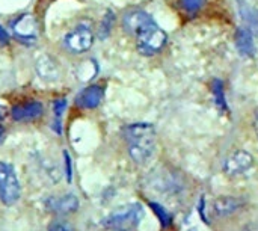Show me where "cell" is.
Masks as SVG:
<instances>
[{"label":"cell","instance_id":"obj_1","mask_svg":"<svg viewBox=\"0 0 258 231\" xmlns=\"http://www.w3.org/2000/svg\"><path fill=\"white\" fill-rule=\"evenodd\" d=\"M122 26L127 33L135 36L136 47L144 56H153L166 45V32L142 9L128 11L122 18Z\"/></svg>","mask_w":258,"mask_h":231},{"label":"cell","instance_id":"obj_2","mask_svg":"<svg viewBox=\"0 0 258 231\" xmlns=\"http://www.w3.org/2000/svg\"><path fill=\"white\" fill-rule=\"evenodd\" d=\"M124 138L127 142L128 156L135 163L145 165L153 159L156 153L157 136L151 124L147 123L130 124L124 129Z\"/></svg>","mask_w":258,"mask_h":231},{"label":"cell","instance_id":"obj_3","mask_svg":"<svg viewBox=\"0 0 258 231\" xmlns=\"http://www.w3.org/2000/svg\"><path fill=\"white\" fill-rule=\"evenodd\" d=\"M144 207L135 203L119 207L110 215H107L101 221V225L110 231H133L139 227L141 221L144 219Z\"/></svg>","mask_w":258,"mask_h":231},{"label":"cell","instance_id":"obj_4","mask_svg":"<svg viewBox=\"0 0 258 231\" xmlns=\"http://www.w3.org/2000/svg\"><path fill=\"white\" fill-rule=\"evenodd\" d=\"M21 197V188L15 169L6 162H0V201L11 207L18 203Z\"/></svg>","mask_w":258,"mask_h":231},{"label":"cell","instance_id":"obj_5","mask_svg":"<svg viewBox=\"0 0 258 231\" xmlns=\"http://www.w3.org/2000/svg\"><path fill=\"white\" fill-rule=\"evenodd\" d=\"M14 36L23 44H35L39 36L38 21L32 14H21L11 21Z\"/></svg>","mask_w":258,"mask_h":231},{"label":"cell","instance_id":"obj_6","mask_svg":"<svg viewBox=\"0 0 258 231\" xmlns=\"http://www.w3.org/2000/svg\"><path fill=\"white\" fill-rule=\"evenodd\" d=\"M254 166V157L246 150H236L228 154L222 162V169L230 177H239L251 171Z\"/></svg>","mask_w":258,"mask_h":231},{"label":"cell","instance_id":"obj_7","mask_svg":"<svg viewBox=\"0 0 258 231\" xmlns=\"http://www.w3.org/2000/svg\"><path fill=\"white\" fill-rule=\"evenodd\" d=\"M94 44V32L89 26H77L65 36V45L71 53H85Z\"/></svg>","mask_w":258,"mask_h":231},{"label":"cell","instance_id":"obj_8","mask_svg":"<svg viewBox=\"0 0 258 231\" xmlns=\"http://www.w3.org/2000/svg\"><path fill=\"white\" fill-rule=\"evenodd\" d=\"M44 206H45V209L48 212H51L54 215H59V216H65V215L77 212L79 200L73 194H65V195H59V197L45 198Z\"/></svg>","mask_w":258,"mask_h":231},{"label":"cell","instance_id":"obj_9","mask_svg":"<svg viewBox=\"0 0 258 231\" xmlns=\"http://www.w3.org/2000/svg\"><path fill=\"white\" fill-rule=\"evenodd\" d=\"M35 70L38 76L45 82H56L59 79V67L48 54H39L35 61Z\"/></svg>","mask_w":258,"mask_h":231},{"label":"cell","instance_id":"obj_10","mask_svg":"<svg viewBox=\"0 0 258 231\" xmlns=\"http://www.w3.org/2000/svg\"><path fill=\"white\" fill-rule=\"evenodd\" d=\"M42 112H44V109L39 101H29L24 104L14 106L11 110V115L15 121L27 123V121H33V120L39 118L42 115Z\"/></svg>","mask_w":258,"mask_h":231},{"label":"cell","instance_id":"obj_11","mask_svg":"<svg viewBox=\"0 0 258 231\" xmlns=\"http://www.w3.org/2000/svg\"><path fill=\"white\" fill-rule=\"evenodd\" d=\"M104 97V91L101 86L98 85H91L88 88H85L76 98L77 104L82 109H95L100 106V103L103 101Z\"/></svg>","mask_w":258,"mask_h":231},{"label":"cell","instance_id":"obj_12","mask_svg":"<svg viewBox=\"0 0 258 231\" xmlns=\"http://www.w3.org/2000/svg\"><path fill=\"white\" fill-rule=\"evenodd\" d=\"M236 47L240 51L242 56L252 57L255 54V45H254V38L249 29L239 27L236 32Z\"/></svg>","mask_w":258,"mask_h":231},{"label":"cell","instance_id":"obj_13","mask_svg":"<svg viewBox=\"0 0 258 231\" xmlns=\"http://www.w3.org/2000/svg\"><path fill=\"white\" fill-rule=\"evenodd\" d=\"M243 206V201L240 198L236 197H221L215 201V213L221 218L230 216L233 213H236L240 207Z\"/></svg>","mask_w":258,"mask_h":231},{"label":"cell","instance_id":"obj_14","mask_svg":"<svg viewBox=\"0 0 258 231\" xmlns=\"http://www.w3.org/2000/svg\"><path fill=\"white\" fill-rule=\"evenodd\" d=\"M98 73V64L94 61V59H88L85 62H82L79 67H77V77L79 80L85 82V80H91L92 77H95V74Z\"/></svg>","mask_w":258,"mask_h":231},{"label":"cell","instance_id":"obj_15","mask_svg":"<svg viewBox=\"0 0 258 231\" xmlns=\"http://www.w3.org/2000/svg\"><path fill=\"white\" fill-rule=\"evenodd\" d=\"M212 92L215 97V101L221 110H227V100H225V91H224V83L219 79H215L212 83Z\"/></svg>","mask_w":258,"mask_h":231},{"label":"cell","instance_id":"obj_16","mask_svg":"<svg viewBox=\"0 0 258 231\" xmlns=\"http://www.w3.org/2000/svg\"><path fill=\"white\" fill-rule=\"evenodd\" d=\"M150 207L153 209L154 215L159 218V221H160V224H162V227H163V228H166V227H171V225H172V216H171V213H169L163 206H160V204H157V203L150 201Z\"/></svg>","mask_w":258,"mask_h":231},{"label":"cell","instance_id":"obj_17","mask_svg":"<svg viewBox=\"0 0 258 231\" xmlns=\"http://www.w3.org/2000/svg\"><path fill=\"white\" fill-rule=\"evenodd\" d=\"M113 21H115V15L112 11H107L104 18H103V23H101V27H100V38L104 39L109 36L110 30H112V26H113Z\"/></svg>","mask_w":258,"mask_h":231},{"label":"cell","instance_id":"obj_18","mask_svg":"<svg viewBox=\"0 0 258 231\" xmlns=\"http://www.w3.org/2000/svg\"><path fill=\"white\" fill-rule=\"evenodd\" d=\"M204 2H206V0H181V6H183V9H184L186 12H189V14H197V12L203 8Z\"/></svg>","mask_w":258,"mask_h":231},{"label":"cell","instance_id":"obj_19","mask_svg":"<svg viewBox=\"0 0 258 231\" xmlns=\"http://www.w3.org/2000/svg\"><path fill=\"white\" fill-rule=\"evenodd\" d=\"M48 231H76L74 227L68 222V221H63V219H57L54 222H51Z\"/></svg>","mask_w":258,"mask_h":231},{"label":"cell","instance_id":"obj_20","mask_svg":"<svg viewBox=\"0 0 258 231\" xmlns=\"http://www.w3.org/2000/svg\"><path fill=\"white\" fill-rule=\"evenodd\" d=\"M65 107H67V101L62 98V100H57V101H54V106H53V110H54V117H56V126H59V120H60V117H62V113H63V110H65Z\"/></svg>","mask_w":258,"mask_h":231},{"label":"cell","instance_id":"obj_21","mask_svg":"<svg viewBox=\"0 0 258 231\" xmlns=\"http://www.w3.org/2000/svg\"><path fill=\"white\" fill-rule=\"evenodd\" d=\"M63 157H65V166H67V180L70 183L71 179H73V171H71V160H70V156H68L67 151L63 153Z\"/></svg>","mask_w":258,"mask_h":231},{"label":"cell","instance_id":"obj_22","mask_svg":"<svg viewBox=\"0 0 258 231\" xmlns=\"http://www.w3.org/2000/svg\"><path fill=\"white\" fill-rule=\"evenodd\" d=\"M9 42V35L8 32L3 29V26L0 24V45H6Z\"/></svg>","mask_w":258,"mask_h":231},{"label":"cell","instance_id":"obj_23","mask_svg":"<svg viewBox=\"0 0 258 231\" xmlns=\"http://www.w3.org/2000/svg\"><path fill=\"white\" fill-rule=\"evenodd\" d=\"M252 126H254V132H255V135H257L258 138V112H255V115H254V123H252Z\"/></svg>","mask_w":258,"mask_h":231},{"label":"cell","instance_id":"obj_24","mask_svg":"<svg viewBox=\"0 0 258 231\" xmlns=\"http://www.w3.org/2000/svg\"><path fill=\"white\" fill-rule=\"evenodd\" d=\"M242 231H258V224H249V225H246Z\"/></svg>","mask_w":258,"mask_h":231},{"label":"cell","instance_id":"obj_25","mask_svg":"<svg viewBox=\"0 0 258 231\" xmlns=\"http://www.w3.org/2000/svg\"><path fill=\"white\" fill-rule=\"evenodd\" d=\"M6 117V107L0 104V120H3Z\"/></svg>","mask_w":258,"mask_h":231},{"label":"cell","instance_id":"obj_26","mask_svg":"<svg viewBox=\"0 0 258 231\" xmlns=\"http://www.w3.org/2000/svg\"><path fill=\"white\" fill-rule=\"evenodd\" d=\"M3 136H5V130H3V127L0 126V142L3 141Z\"/></svg>","mask_w":258,"mask_h":231}]
</instances>
